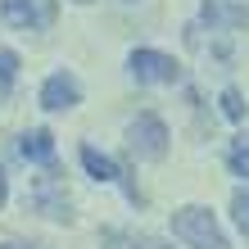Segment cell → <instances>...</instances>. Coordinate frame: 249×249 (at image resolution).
Returning <instances> with one entry per match:
<instances>
[{"mask_svg": "<svg viewBox=\"0 0 249 249\" xmlns=\"http://www.w3.org/2000/svg\"><path fill=\"white\" fill-rule=\"evenodd\" d=\"M172 231L195 245V249H231V240L222 236V227H217V217L209 209H199V204H186V209L172 213Z\"/></svg>", "mask_w": 249, "mask_h": 249, "instance_id": "obj_1", "label": "cell"}, {"mask_svg": "<svg viewBox=\"0 0 249 249\" xmlns=\"http://www.w3.org/2000/svg\"><path fill=\"white\" fill-rule=\"evenodd\" d=\"M127 145H131V154H141V159H163L168 154V123L159 118V113H141V118L127 127Z\"/></svg>", "mask_w": 249, "mask_h": 249, "instance_id": "obj_2", "label": "cell"}, {"mask_svg": "<svg viewBox=\"0 0 249 249\" xmlns=\"http://www.w3.org/2000/svg\"><path fill=\"white\" fill-rule=\"evenodd\" d=\"M5 23L9 27H27V32H50L59 5L54 0H5Z\"/></svg>", "mask_w": 249, "mask_h": 249, "instance_id": "obj_3", "label": "cell"}, {"mask_svg": "<svg viewBox=\"0 0 249 249\" xmlns=\"http://www.w3.org/2000/svg\"><path fill=\"white\" fill-rule=\"evenodd\" d=\"M127 68L136 82H181V64L163 50H131Z\"/></svg>", "mask_w": 249, "mask_h": 249, "instance_id": "obj_4", "label": "cell"}, {"mask_svg": "<svg viewBox=\"0 0 249 249\" xmlns=\"http://www.w3.org/2000/svg\"><path fill=\"white\" fill-rule=\"evenodd\" d=\"M82 100V86H77V77L72 72H50L46 77V86H41V109H72Z\"/></svg>", "mask_w": 249, "mask_h": 249, "instance_id": "obj_5", "label": "cell"}, {"mask_svg": "<svg viewBox=\"0 0 249 249\" xmlns=\"http://www.w3.org/2000/svg\"><path fill=\"white\" fill-rule=\"evenodd\" d=\"M199 18L204 23H217V27H249V9L245 5H222V0H204Z\"/></svg>", "mask_w": 249, "mask_h": 249, "instance_id": "obj_6", "label": "cell"}, {"mask_svg": "<svg viewBox=\"0 0 249 249\" xmlns=\"http://www.w3.org/2000/svg\"><path fill=\"white\" fill-rule=\"evenodd\" d=\"M18 154H23V159H32V163H54V136H50L46 127L27 131V136L18 141Z\"/></svg>", "mask_w": 249, "mask_h": 249, "instance_id": "obj_7", "label": "cell"}, {"mask_svg": "<svg viewBox=\"0 0 249 249\" xmlns=\"http://www.w3.org/2000/svg\"><path fill=\"white\" fill-rule=\"evenodd\" d=\"M82 168H86V172H91V177H95V181H118V177H123V168H118V163H113V159H109V154H100V150H95V145H82Z\"/></svg>", "mask_w": 249, "mask_h": 249, "instance_id": "obj_8", "label": "cell"}, {"mask_svg": "<svg viewBox=\"0 0 249 249\" xmlns=\"http://www.w3.org/2000/svg\"><path fill=\"white\" fill-rule=\"evenodd\" d=\"M32 199H36V209L46 213V217H64V222L72 217V213H68V199H59V195H54V186H50V181H41Z\"/></svg>", "mask_w": 249, "mask_h": 249, "instance_id": "obj_9", "label": "cell"}, {"mask_svg": "<svg viewBox=\"0 0 249 249\" xmlns=\"http://www.w3.org/2000/svg\"><path fill=\"white\" fill-rule=\"evenodd\" d=\"M18 77V54H14L9 46H0V95L9 91V82Z\"/></svg>", "mask_w": 249, "mask_h": 249, "instance_id": "obj_10", "label": "cell"}, {"mask_svg": "<svg viewBox=\"0 0 249 249\" xmlns=\"http://www.w3.org/2000/svg\"><path fill=\"white\" fill-rule=\"evenodd\" d=\"M245 109H249V105H245V95L236 91V86H227V91H222V113H227L231 123H240V118H245Z\"/></svg>", "mask_w": 249, "mask_h": 249, "instance_id": "obj_11", "label": "cell"}, {"mask_svg": "<svg viewBox=\"0 0 249 249\" xmlns=\"http://www.w3.org/2000/svg\"><path fill=\"white\" fill-rule=\"evenodd\" d=\"M227 163H231V172H236V177H249V141H236V145H231Z\"/></svg>", "mask_w": 249, "mask_h": 249, "instance_id": "obj_12", "label": "cell"}, {"mask_svg": "<svg viewBox=\"0 0 249 249\" xmlns=\"http://www.w3.org/2000/svg\"><path fill=\"white\" fill-rule=\"evenodd\" d=\"M231 213H236V227L249 236V186H245V190H236V199H231Z\"/></svg>", "mask_w": 249, "mask_h": 249, "instance_id": "obj_13", "label": "cell"}, {"mask_svg": "<svg viewBox=\"0 0 249 249\" xmlns=\"http://www.w3.org/2000/svg\"><path fill=\"white\" fill-rule=\"evenodd\" d=\"M5 199H9V177H5V168H0V209H5Z\"/></svg>", "mask_w": 249, "mask_h": 249, "instance_id": "obj_14", "label": "cell"}, {"mask_svg": "<svg viewBox=\"0 0 249 249\" xmlns=\"http://www.w3.org/2000/svg\"><path fill=\"white\" fill-rule=\"evenodd\" d=\"M0 249H32V245H18V240H9V245H0Z\"/></svg>", "mask_w": 249, "mask_h": 249, "instance_id": "obj_15", "label": "cell"}, {"mask_svg": "<svg viewBox=\"0 0 249 249\" xmlns=\"http://www.w3.org/2000/svg\"><path fill=\"white\" fill-rule=\"evenodd\" d=\"M77 5H86V0H77Z\"/></svg>", "mask_w": 249, "mask_h": 249, "instance_id": "obj_16", "label": "cell"}]
</instances>
